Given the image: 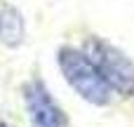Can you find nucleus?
Returning a JSON list of instances; mask_svg holds the SVG:
<instances>
[{"instance_id":"7ed1b4c3","label":"nucleus","mask_w":134,"mask_h":127,"mask_svg":"<svg viewBox=\"0 0 134 127\" xmlns=\"http://www.w3.org/2000/svg\"><path fill=\"white\" fill-rule=\"evenodd\" d=\"M24 108L35 127H71L66 111L52 97L49 87L40 78H31L21 85Z\"/></svg>"},{"instance_id":"f03ea898","label":"nucleus","mask_w":134,"mask_h":127,"mask_svg":"<svg viewBox=\"0 0 134 127\" xmlns=\"http://www.w3.org/2000/svg\"><path fill=\"white\" fill-rule=\"evenodd\" d=\"M80 49L94 64L104 82L111 87L113 97L118 94L122 99H134V61L120 47H115L106 38L90 35L85 38Z\"/></svg>"},{"instance_id":"39448f33","label":"nucleus","mask_w":134,"mask_h":127,"mask_svg":"<svg viewBox=\"0 0 134 127\" xmlns=\"http://www.w3.org/2000/svg\"><path fill=\"white\" fill-rule=\"evenodd\" d=\"M0 127H12L9 123H5V120H0Z\"/></svg>"},{"instance_id":"f257e3e1","label":"nucleus","mask_w":134,"mask_h":127,"mask_svg":"<svg viewBox=\"0 0 134 127\" xmlns=\"http://www.w3.org/2000/svg\"><path fill=\"white\" fill-rule=\"evenodd\" d=\"M57 66L64 75V80L71 85V90L85 99L87 104L97 106V108H106L113 101V92L111 87L104 82V78L99 75V71L94 68V64L87 59V54L80 47L73 45H61L57 49Z\"/></svg>"},{"instance_id":"20e7f679","label":"nucleus","mask_w":134,"mask_h":127,"mask_svg":"<svg viewBox=\"0 0 134 127\" xmlns=\"http://www.w3.org/2000/svg\"><path fill=\"white\" fill-rule=\"evenodd\" d=\"M26 38V19L14 5L0 7V45L5 47H19Z\"/></svg>"}]
</instances>
